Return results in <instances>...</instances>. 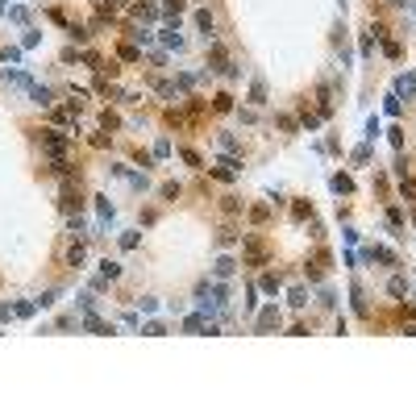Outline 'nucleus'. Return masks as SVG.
Here are the masks:
<instances>
[{"label": "nucleus", "instance_id": "1", "mask_svg": "<svg viewBox=\"0 0 416 416\" xmlns=\"http://www.w3.org/2000/svg\"><path fill=\"white\" fill-rule=\"evenodd\" d=\"M246 258L250 262H262V258H267V246H262L258 237H246Z\"/></svg>", "mask_w": 416, "mask_h": 416}, {"label": "nucleus", "instance_id": "2", "mask_svg": "<svg viewBox=\"0 0 416 416\" xmlns=\"http://www.w3.org/2000/svg\"><path fill=\"white\" fill-rule=\"evenodd\" d=\"M258 325H262V329H271V325H279V312H275V308H267V312H262V316H258Z\"/></svg>", "mask_w": 416, "mask_h": 416}, {"label": "nucleus", "instance_id": "3", "mask_svg": "<svg viewBox=\"0 0 416 416\" xmlns=\"http://www.w3.org/2000/svg\"><path fill=\"white\" fill-rule=\"evenodd\" d=\"M196 25H200L204 33H212V13H204V8H200V13H196Z\"/></svg>", "mask_w": 416, "mask_h": 416}, {"label": "nucleus", "instance_id": "4", "mask_svg": "<svg viewBox=\"0 0 416 416\" xmlns=\"http://www.w3.org/2000/svg\"><path fill=\"white\" fill-rule=\"evenodd\" d=\"M212 108H216V112H229V108H233V96H225V92H221V96L212 100Z\"/></svg>", "mask_w": 416, "mask_h": 416}, {"label": "nucleus", "instance_id": "5", "mask_svg": "<svg viewBox=\"0 0 416 416\" xmlns=\"http://www.w3.org/2000/svg\"><path fill=\"white\" fill-rule=\"evenodd\" d=\"M400 192H404V200H408V204L416 200V183H412V179H404V183H400Z\"/></svg>", "mask_w": 416, "mask_h": 416}, {"label": "nucleus", "instance_id": "6", "mask_svg": "<svg viewBox=\"0 0 416 416\" xmlns=\"http://www.w3.org/2000/svg\"><path fill=\"white\" fill-rule=\"evenodd\" d=\"M100 125H104V129H117L121 121H117V112H100Z\"/></svg>", "mask_w": 416, "mask_h": 416}, {"label": "nucleus", "instance_id": "7", "mask_svg": "<svg viewBox=\"0 0 416 416\" xmlns=\"http://www.w3.org/2000/svg\"><path fill=\"white\" fill-rule=\"evenodd\" d=\"M250 216H254V221L262 225V221H267V216H271V208H267V204H258V208H250Z\"/></svg>", "mask_w": 416, "mask_h": 416}, {"label": "nucleus", "instance_id": "8", "mask_svg": "<svg viewBox=\"0 0 416 416\" xmlns=\"http://www.w3.org/2000/svg\"><path fill=\"white\" fill-rule=\"evenodd\" d=\"M308 212H312V208H308V204H304V200H300V204H296V208H292V216H296V221H304V216H308Z\"/></svg>", "mask_w": 416, "mask_h": 416}]
</instances>
